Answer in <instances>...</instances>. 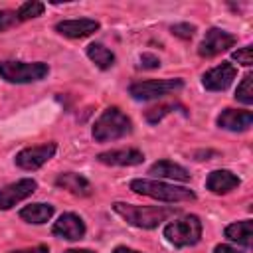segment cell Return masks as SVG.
Instances as JSON below:
<instances>
[{
  "label": "cell",
  "mask_w": 253,
  "mask_h": 253,
  "mask_svg": "<svg viewBox=\"0 0 253 253\" xmlns=\"http://www.w3.org/2000/svg\"><path fill=\"white\" fill-rule=\"evenodd\" d=\"M113 210L130 225L140 229H154L162 221H166L170 215H174L178 210L174 208H162V206H132L125 202H115Z\"/></svg>",
  "instance_id": "obj_1"
},
{
  "label": "cell",
  "mask_w": 253,
  "mask_h": 253,
  "mask_svg": "<svg viewBox=\"0 0 253 253\" xmlns=\"http://www.w3.org/2000/svg\"><path fill=\"white\" fill-rule=\"evenodd\" d=\"M130 190L134 194L140 196H148L160 202H192L196 200V194L190 188L184 186H174V184H166L160 180H146V178H136L130 182Z\"/></svg>",
  "instance_id": "obj_2"
},
{
  "label": "cell",
  "mask_w": 253,
  "mask_h": 253,
  "mask_svg": "<svg viewBox=\"0 0 253 253\" xmlns=\"http://www.w3.org/2000/svg\"><path fill=\"white\" fill-rule=\"evenodd\" d=\"M130 130H132L130 119L119 107H109L99 115V119L93 125V138L97 142H111L130 134Z\"/></svg>",
  "instance_id": "obj_3"
},
{
  "label": "cell",
  "mask_w": 253,
  "mask_h": 253,
  "mask_svg": "<svg viewBox=\"0 0 253 253\" xmlns=\"http://www.w3.org/2000/svg\"><path fill=\"white\" fill-rule=\"evenodd\" d=\"M164 237L176 247L196 245L202 237V221L198 215H184L164 227Z\"/></svg>",
  "instance_id": "obj_4"
},
{
  "label": "cell",
  "mask_w": 253,
  "mask_h": 253,
  "mask_svg": "<svg viewBox=\"0 0 253 253\" xmlns=\"http://www.w3.org/2000/svg\"><path fill=\"white\" fill-rule=\"evenodd\" d=\"M49 73L43 61H0V77L8 83H32L40 81Z\"/></svg>",
  "instance_id": "obj_5"
},
{
  "label": "cell",
  "mask_w": 253,
  "mask_h": 253,
  "mask_svg": "<svg viewBox=\"0 0 253 253\" xmlns=\"http://www.w3.org/2000/svg\"><path fill=\"white\" fill-rule=\"evenodd\" d=\"M182 87H184V81L178 79V77L176 79H172V77H166V79H146V81L132 83L128 93L136 101H150V99H162L166 95L178 93Z\"/></svg>",
  "instance_id": "obj_6"
},
{
  "label": "cell",
  "mask_w": 253,
  "mask_h": 253,
  "mask_svg": "<svg viewBox=\"0 0 253 253\" xmlns=\"http://www.w3.org/2000/svg\"><path fill=\"white\" fill-rule=\"evenodd\" d=\"M235 42H237V38L233 34L219 30V28H210L198 45V53L202 57H215L221 51H227L229 47H233Z\"/></svg>",
  "instance_id": "obj_7"
},
{
  "label": "cell",
  "mask_w": 253,
  "mask_h": 253,
  "mask_svg": "<svg viewBox=\"0 0 253 253\" xmlns=\"http://www.w3.org/2000/svg\"><path fill=\"white\" fill-rule=\"evenodd\" d=\"M55 150H57L55 142H43L38 146H28L16 154V166H20L22 170H38L55 154Z\"/></svg>",
  "instance_id": "obj_8"
},
{
  "label": "cell",
  "mask_w": 253,
  "mask_h": 253,
  "mask_svg": "<svg viewBox=\"0 0 253 253\" xmlns=\"http://www.w3.org/2000/svg\"><path fill=\"white\" fill-rule=\"evenodd\" d=\"M36 188H38V184L32 178H22V180H16V182L0 188V210L14 208L22 200L30 198L36 192Z\"/></svg>",
  "instance_id": "obj_9"
},
{
  "label": "cell",
  "mask_w": 253,
  "mask_h": 253,
  "mask_svg": "<svg viewBox=\"0 0 253 253\" xmlns=\"http://www.w3.org/2000/svg\"><path fill=\"white\" fill-rule=\"evenodd\" d=\"M235 75H237L235 65L229 63V61H221L219 65H215V67H211L210 71L204 73L202 85L208 91H225L233 83Z\"/></svg>",
  "instance_id": "obj_10"
},
{
  "label": "cell",
  "mask_w": 253,
  "mask_h": 253,
  "mask_svg": "<svg viewBox=\"0 0 253 253\" xmlns=\"http://www.w3.org/2000/svg\"><path fill=\"white\" fill-rule=\"evenodd\" d=\"M51 231H53V235H57V237H61V239L77 241V239H81V237L85 235L87 227H85V221H83L77 213L67 211V213L59 215V219L53 223Z\"/></svg>",
  "instance_id": "obj_11"
},
{
  "label": "cell",
  "mask_w": 253,
  "mask_h": 253,
  "mask_svg": "<svg viewBox=\"0 0 253 253\" xmlns=\"http://www.w3.org/2000/svg\"><path fill=\"white\" fill-rule=\"evenodd\" d=\"M99 28H101V24H99L97 20H91V18L63 20V22H57V24H55V30H57L61 36H65V38H73V40L87 38V36L95 34Z\"/></svg>",
  "instance_id": "obj_12"
},
{
  "label": "cell",
  "mask_w": 253,
  "mask_h": 253,
  "mask_svg": "<svg viewBox=\"0 0 253 253\" xmlns=\"http://www.w3.org/2000/svg\"><path fill=\"white\" fill-rule=\"evenodd\" d=\"M253 123V113L247 109H225L219 113L217 117V125L225 130H233V132H241L247 130Z\"/></svg>",
  "instance_id": "obj_13"
},
{
  "label": "cell",
  "mask_w": 253,
  "mask_h": 253,
  "mask_svg": "<svg viewBox=\"0 0 253 253\" xmlns=\"http://www.w3.org/2000/svg\"><path fill=\"white\" fill-rule=\"evenodd\" d=\"M97 160L109 166H136L144 160V154L138 148H117V150L101 152Z\"/></svg>",
  "instance_id": "obj_14"
},
{
  "label": "cell",
  "mask_w": 253,
  "mask_h": 253,
  "mask_svg": "<svg viewBox=\"0 0 253 253\" xmlns=\"http://www.w3.org/2000/svg\"><path fill=\"white\" fill-rule=\"evenodd\" d=\"M55 186L59 190H65L73 196H79V198H87L93 194V186L89 184V180L81 174H75V172H65V174H59L55 178Z\"/></svg>",
  "instance_id": "obj_15"
},
{
  "label": "cell",
  "mask_w": 253,
  "mask_h": 253,
  "mask_svg": "<svg viewBox=\"0 0 253 253\" xmlns=\"http://www.w3.org/2000/svg\"><path fill=\"white\" fill-rule=\"evenodd\" d=\"M239 186V178L229 170H213L206 178V188L213 194H227Z\"/></svg>",
  "instance_id": "obj_16"
},
{
  "label": "cell",
  "mask_w": 253,
  "mask_h": 253,
  "mask_svg": "<svg viewBox=\"0 0 253 253\" xmlns=\"http://www.w3.org/2000/svg\"><path fill=\"white\" fill-rule=\"evenodd\" d=\"M148 174H152V176H156V178L178 180V182H188V180H190V172H188L184 166H180V164H176V162H172V160H158V162H154V164L150 166Z\"/></svg>",
  "instance_id": "obj_17"
},
{
  "label": "cell",
  "mask_w": 253,
  "mask_h": 253,
  "mask_svg": "<svg viewBox=\"0 0 253 253\" xmlns=\"http://www.w3.org/2000/svg\"><path fill=\"white\" fill-rule=\"evenodd\" d=\"M53 211H55V210H53L51 204H42V202H38V204H30V206L22 208V210H20V217H22L24 221H28V223H45V221L51 219Z\"/></svg>",
  "instance_id": "obj_18"
},
{
  "label": "cell",
  "mask_w": 253,
  "mask_h": 253,
  "mask_svg": "<svg viewBox=\"0 0 253 253\" xmlns=\"http://www.w3.org/2000/svg\"><path fill=\"white\" fill-rule=\"evenodd\" d=\"M251 229H253L251 219L235 221V223H231V225L225 227V237L231 239V241H235L237 245L251 247Z\"/></svg>",
  "instance_id": "obj_19"
},
{
  "label": "cell",
  "mask_w": 253,
  "mask_h": 253,
  "mask_svg": "<svg viewBox=\"0 0 253 253\" xmlns=\"http://www.w3.org/2000/svg\"><path fill=\"white\" fill-rule=\"evenodd\" d=\"M87 55L101 69H109L115 63V53L111 49H107L103 43H89L87 45Z\"/></svg>",
  "instance_id": "obj_20"
},
{
  "label": "cell",
  "mask_w": 253,
  "mask_h": 253,
  "mask_svg": "<svg viewBox=\"0 0 253 253\" xmlns=\"http://www.w3.org/2000/svg\"><path fill=\"white\" fill-rule=\"evenodd\" d=\"M235 99L241 101L243 105L253 103V73H247L241 79V83L237 85V91H235Z\"/></svg>",
  "instance_id": "obj_21"
},
{
  "label": "cell",
  "mask_w": 253,
  "mask_h": 253,
  "mask_svg": "<svg viewBox=\"0 0 253 253\" xmlns=\"http://www.w3.org/2000/svg\"><path fill=\"white\" fill-rule=\"evenodd\" d=\"M43 8H45V6H43L42 2L32 0V2L22 4V6L16 10V16H18V20H20V22H26V20H32V18L42 16V14H43Z\"/></svg>",
  "instance_id": "obj_22"
},
{
  "label": "cell",
  "mask_w": 253,
  "mask_h": 253,
  "mask_svg": "<svg viewBox=\"0 0 253 253\" xmlns=\"http://www.w3.org/2000/svg\"><path fill=\"white\" fill-rule=\"evenodd\" d=\"M172 109H176V105H160V107H152V109H148L146 111V121L148 123H152V125H156L158 121H162V117L164 115H168Z\"/></svg>",
  "instance_id": "obj_23"
},
{
  "label": "cell",
  "mask_w": 253,
  "mask_h": 253,
  "mask_svg": "<svg viewBox=\"0 0 253 253\" xmlns=\"http://www.w3.org/2000/svg\"><path fill=\"white\" fill-rule=\"evenodd\" d=\"M18 22L20 20H18V16H16L14 10H0V32L14 28Z\"/></svg>",
  "instance_id": "obj_24"
},
{
  "label": "cell",
  "mask_w": 253,
  "mask_h": 253,
  "mask_svg": "<svg viewBox=\"0 0 253 253\" xmlns=\"http://www.w3.org/2000/svg\"><path fill=\"white\" fill-rule=\"evenodd\" d=\"M253 51H251V45H245V47H239L237 51H233V61H237V63H241V65H245V67H249L251 63H253V55H251Z\"/></svg>",
  "instance_id": "obj_25"
},
{
  "label": "cell",
  "mask_w": 253,
  "mask_h": 253,
  "mask_svg": "<svg viewBox=\"0 0 253 253\" xmlns=\"http://www.w3.org/2000/svg\"><path fill=\"white\" fill-rule=\"evenodd\" d=\"M194 32H196V26H192V24H176V26H172V34L182 38V40H190L194 36Z\"/></svg>",
  "instance_id": "obj_26"
},
{
  "label": "cell",
  "mask_w": 253,
  "mask_h": 253,
  "mask_svg": "<svg viewBox=\"0 0 253 253\" xmlns=\"http://www.w3.org/2000/svg\"><path fill=\"white\" fill-rule=\"evenodd\" d=\"M158 65H160V59L156 55H152V53H142L140 55L138 67H142V69H156Z\"/></svg>",
  "instance_id": "obj_27"
},
{
  "label": "cell",
  "mask_w": 253,
  "mask_h": 253,
  "mask_svg": "<svg viewBox=\"0 0 253 253\" xmlns=\"http://www.w3.org/2000/svg\"><path fill=\"white\" fill-rule=\"evenodd\" d=\"M10 253H49V249L45 245H36V247H28V249H18V251H10Z\"/></svg>",
  "instance_id": "obj_28"
},
{
  "label": "cell",
  "mask_w": 253,
  "mask_h": 253,
  "mask_svg": "<svg viewBox=\"0 0 253 253\" xmlns=\"http://www.w3.org/2000/svg\"><path fill=\"white\" fill-rule=\"evenodd\" d=\"M213 253H241V251H237V249H235V247H231V245L221 243V245H215Z\"/></svg>",
  "instance_id": "obj_29"
},
{
  "label": "cell",
  "mask_w": 253,
  "mask_h": 253,
  "mask_svg": "<svg viewBox=\"0 0 253 253\" xmlns=\"http://www.w3.org/2000/svg\"><path fill=\"white\" fill-rule=\"evenodd\" d=\"M113 253H140V251H134V249H128V247H117Z\"/></svg>",
  "instance_id": "obj_30"
},
{
  "label": "cell",
  "mask_w": 253,
  "mask_h": 253,
  "mask_svg": "<svg viewBox=\"0 0 253 253\" xmlns=\"http://www.w3.org/2000/svg\"><path fill=\"white\" fill-rule=\"evenodd\" d=\"M65 253H95V251H89V249H69Z\"/></svg>",
  "instance_id": "obj_31"
}]
</instances>
